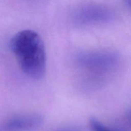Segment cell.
<instances>
[{"label": "cell", "instance_id": "ba28073f", "mask_svg": "<svg viewBox=\"0 0 131 131\" xmlns=\"http://www.w3.org/2000/svg\"><path fill=\"white\" fill-rule=\"evenodd\" d=\"M127 116L128 121H129V122H130V124H131V110L129 111V112H128Z\"/></svg>", "mask_w": 131, "mask_h": 131}, {"label": "cell", "instance_id": "52a82bcc", "mask_svg": "<svg viewBox=\"0 0 131 131\" xmlns=\"http://www.w3.org/2000/svg\"><path fill=\"white\" fill-rule=\"evenodd\" d=\"M124 2L127 7L131 10V0H124Z\"/></svg>", "mask_w": 131, "mask_h": 131}, {"label": "cell", "instance_id": "7a4b0ae2", "mask_svg": "<svg viewBox=\"0 0 131 131\" xmlns=\"http://www.w3.org/2000/svg\"><path fill=\"white\" fill-rule=\"evenodd\" d=\"M119 60L117 54L106 51H83L74 58L77 67L97 75H103L115 70Z\"/></svg>", "mask_w": 131, "mask_h": 131}, {"label": "cell", "instance_id": "6da1fadb", "mask_svg": "<svg viewBox=\"0 0 131 131\" xmlns=\"http://www.w3.org/2000/svg\"><path fill=\"white\" fill-rule=\"evenodd\" d=\"M10 47L22 71L29 78L40 80L46 69V54L42 38L37 32L26 29L15 35Z\"/></svg>", "mask_w": 131, "mask_h": 131}, {"label": "cell", "instance_id": "277c9868", "mask_svg": "<svg viewBox=\"0 0 131 131\" xmlns=\"http://www.w3.org/2000/svg\"><path fill=\"white\" fill-rule=\"evenodd\" d=\"M43 118L38 114L19 115L0 124V131H33L42 126Z\"/></svg>", "mask_w": 131, "mask_h": 131}, {"label": "cell", "instance_id": "8992f818", "mask_svg": "<svg viewBox=\"0 0 131 131\" xmlns=\"http://www.w3.org/2000/svg\"><path fill=\"white\" fill-rule=\"evenodd\" d=\"M54 131H82L80 129L75 127H60L59 129H56Z\"/></svg>", "mask_w": 131, "mask_h": 131}, {"label": "cell", "instance_id": "3957f363", "mask_svg": "<svg viewBox=\"0 0 131 131\" xmlns=\"http://www.w3.org/2000/svg\"><path fill=\"white\" fill-rule=\"evenodd\" d=\"M115 14L106 6L95 4L79 6L72 14V20L77 26L107 24L115 20Z\"/></svg>", "mask_w": 131, "mask_h": 131}, {"label": "cell", "instance_id": "5b68a950", "mask_svg": "<svg viewBox=\"0 0 131 131\" xmlns=\"http://www.w3.org/2000/svg\"><path fill=\"white\" fill-rule=\"evenodd\" d=\"M90 123L91 128L93 131H113L109 129L107 127L105 126L102 123L96 118H91Z\"/></svg>", "mask_w": 131, "mask_h": 131}]
</instances>
